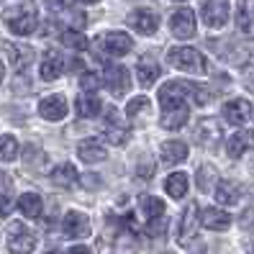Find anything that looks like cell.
I'll use <instances>...</instances> for the list:
<instances>
[{
    "label": "cell",
    "mask_w": 254,
    "mask_h": 254,
    "mask_svg": "<svg viewBox=\"0 0 254 254\" xmlns=\"http://www.w3.org/2000/svg\"><path fill=\"white\" fill-rule=\"evenodd\" d=\"M77 154H80V159L87 162V164H98V162H103V159L108 157L106 144L98 141V139H85V141L77 146Z\"/></svg>",
    "instance_id": "e0dca14e"
},
{
    "label": "cell",
    "mask_w": 254,
    "mask_h": 254,
    "mask_svg": "<svg viewBox=\"0 0 254 254\" xmlns=\"http://www.w3.org/2000/svg\"><path fill=\"white\" fill-rule=\"evenodd\" d=\"M41 80H47V82H52V80H57L59 74L64 72V59H62V54L59 52H54V49H49L47 54H44V62H41Z\"/></svg>",
    "instance_id": "2e32d148"
},
{
    "label": "cell",
    "mask_w": 254,
    "mask_h": 254,
    "mask_svg": "<svg viewBox=\"0 0 254 254\" xmlns=\"http://www.w3.org/2000/svg\"><path fill=\"white\" fill-rule=\"evenodd\" d=\"M67 111H69V106H67L64 95H47L39 103V116L47 118V121H62Z\"/></svg>",
    "instance_id": "8fae6325"
},
{
    "label": "cell",
    "mask_w": 254,
    "mask_h": 254,
    "mask_svg": "<svg viewBox=\"0 0 254 254\" xmlns=\"http://www.w3.org/2000/svg\"><path fill=\"white\" fill-rule=\"evenodd\" d=\"M195 183L203 192H208L211 188L218 185V175H216V167L213 164H200L198 167V175H195Z\"/></svg>",
    "instance_id": "4dcf8cb0"
},
{
    "label": "cell",
    "mask_w": 254,
    "mask_h": 254,
    "mask_svg": "<svg viewBox=\"0 0 254 254\" xmlns=\"http://www.w3.org/2000/svg\"><path fill=\"white\" fill-rule=\"evenodd\" d=\"M170 254H172V252H170Z\"/></svg>",
    "instance_id": "f907efd6"
},
{
    "label": "cell",
    "mask_w": 254,
    "mask_h": 254,
    "mask_svg": "<svg viewBox=\"0 0 254 254\" xmlns=\"http://www.w3.org/2000/svg\"><path fill=\"white\" fill-rule=\"evenodd\" d=\"M200 221H203V226L211 229V231H226L231 226V216L226 211H221V208H203Z\"/></svg>",
    "instance_id": "d6986e66"
},
{
    "label": "cell",
    "mask_w": 254,
    "mask_h": 254,
    "mask_svg": "<svg viewBox=\"0 0 254 254\" xmlns=\"http://www.w3.org/2000/svg\"><path fill=\"white\" fill-rule=\"evenodd\" d=\"M236 28L244 36H254V0H239L236 8Z\"/></svg>",
    "instance_id": "ac0fdd59"
},
{
    "label": "cell",
    "mask_w": 254,
    "mask_h": 254,
    "mask_svg": "<svg viewBox=\"0 0 254 254\" xmlns=\"http://www.w3.org/2000/svg\"><path fill=\"white\" fill-rule=\"evenodd\" d=\"M223 118H226L231 126H244V124L254 121V106L244 98L229 100L226 106H223Z\"/></svg>",
    "instance_id": "5b68a950"
},
{
    "label": "cell",
    "mask_w": 254,
    "mask_h": 254,
    "mask_svg": "<svg viewBox=\"0 0 254 254\" xmlns=\"http://www.w3.org/2000/svg\"><path fill=\"white\" fill-rule=\"evenodd\" d=\"M149 98H133L128 106H126V118H131V121H136V118L141 116H149Z\"/></svg>",
    "instance_id": "d6a6232c"
},
{
    "label": "cell",
    "mask_w": 254,
    "mask_h": 254,
    "mask_svg": "<svg viewBox=\"0 0 254 254\" xmlns=\"http://www.w3.org/2000/svg\"><path fill=\"white\" fill-rule=\"evenodd\" d=\"M59 41H62L64 47H69V49H87V39H85V34L77 31V28H64L62 36H59Z\"/></svg>",
    "instance_id": "1f68e13d"
},
{
    "label": "cell",
    "mask_w": 254,
    "mask_h": 254,
    "mask_svg": "<svg viewBox=\"0 0 254 254\" xmlns=\"http://www.w3.org/2000/svg\"><path fill=\"white\" fill-rule=\"evenodd\" d=\"M10 205H13V203H10L8 195H0V218H5V216L10 213Z\"/></svg>",
    "instance_id": "b9f144b4"
},
{
    "label": "cell",
    "mask_w": 254,
    "mask_h": 254,
    "mask_svg": "<svg viewBox=\"0 0 254 254\" xmlns=\"http://www.w3.org/2000/svg\"><path fill=\"white\" fill-rule=\"evenodd\" d=\"M5 54H8V62L16 69H26L34 59V49L26 47V44H16V41H5Z\"/></svg>",
    "instance_id": "9a60e30c"
},
{
    "label": "cell",
    "mask_w": 254,
    "mask_h": 254,
    "mask_svg": "<svg viewBox=\"0 0 254 254\" xmlns=\"http://www.w3.org/2000/svg\"><path fill=\"white\" fill-rule=\"evenodd\" d=\"M198 216H200L198 205L190 203L188 211L183 213L180 231H177V242H180V244H190V242H192V236H195V231H198Z\"/></svg>",
    "instance_id": "5bb4252c"
},
{
    "label": "cell",
    "mask_w": 254,
    "mask_h": 254,
    "mask_svg": "<svg viewBox=\"0 0 254 254\" xmlns=\"http://www.w3.org/2000/svg\"><path fill=\"white\" fill-rule=\"evenodd\" d=\"M170 28L177 39H192L195 36V13L190 8H180L172 13L170 18Z\"/></svg>",
    "instance_id": "ba28073f"
},
{
    "label": "cell",
    "mask_w": 254,
    "mask_h": 254,
    "mask_svg": "<svg viewBox=\"0 0 254 254\" xmlns=\"http://www.w3.org/2000/svg\"><path fill=\"white\" fill-rule=\"evenodd\" d=\"M203 21L211 28H221L229 21V0H205L203 3Z\"/></svg>",
    "instance_id": "30bf717a"
},
{
    "label": "cell",
    "mask_w": 254,
    "mask_h": 254,
    "mask_svg": "<svg viewBox=\"0 0 254 254\" xmlns=\"http://www.w3.org/2000/svg\"><path fill=\"white\" fill-rule=\"evenodd\" d=\"M5 23H8V28L16 36H28V34H34L36 31V23H39V18H36V10L34 8H23V5H18V8H10V10H5Z\"/></svg>",
    "instance_id": "3957f363"
},
{
    "label": "cell",
    "mask_w": 254,
    "mask_h": 254,
    "mask_svg": "<svg viewBox=\"0 0 254 254\" xmlns=\"http://www.w3.org/2000/svg\"><path fill=\"white\" fill-rule=\"evenodd\" d=\"M159 74H162V69H159V64L154 62L152 57H141V59H139V64H136V77H139V85H144V87L154 85V82L159 80Z\"/></svg>",
    "instance_id": "44dd1931"
},
{
    "label": "cell",
    "mask_w": 254,
    "mask_h": 254,
    "mask_svg": "<svg viewBox=\"0 0 254 254\" xmlns=\"http://www.w3.org/2000/svg\"><path fill=\"white\" fill-rule=\"evenodd\" d=\"M139 208L146 221H154V218H162L164 216V203L154 195H141L139 198Z\"/></svg>",
    "instance_id": "f546056e"
},
{
    "label": "cell",
    "mask_w": 254,
    "mask_h": 254,
    "mask_svg": "<svg viewBox=\"0 0 254 254\" xmlns=\"http://www.w3.org/2000/svg\"><path fill=\"white\" fill-rule=\"evenodd\" d=\"M139 252V244H136V239H133V234L124 231V234H118L116 239V254H136Z\"/></svg>",
    "instance_id": "836d02e7"
},
{
    "label": "cell",
    "mask_w": 254,
    "mask_h": 254,
    "mask_svg": "<svg viewBox=\"0 0 254 254\" xmlns=\"http://www.w3.org/2000/svg\"><path fill=\"white\" fill-rule=\"evenodd\" d=\"M41 208H44V203H41V195H36V192H23L18 198V211L26 218H39Z\"/></svg>",
    "instance_id": "d4e9b609"
},
{
    "label": "cell",
    "mask_w": 254,
    "mask_h": 254,
    "mask_svg": "<svg viewBox=\"0 0 254 254\" xmlns=\"http://www.w3.org/2000/svg\"><path fill=\"white\" fill-rule=\"evenodd\" d=\"M106 116H108V121H106V139L111 144H124L128 139V128L116 121V111L113 108H106Z\"/></svg>",
    "instance_id": "603a6c76"
},
{
    "label": "cell",
    "mask_w": 254,
    "mask_h": 254,
    "mask_svg": "<svg viewBox=\"0 0 254 254\" xmlns=\"http://www.w3.org/2000/svg\"><path fill=\"white\" fill-rule=\"evenodd\" d=\"M249 170L254 172V152H252V157H249Z\"/></svg>",
    "instance_id": "f6af8a7d"
},
{
    "label": "cell",
    "mask_w": 254,
    "mask_h": 254,
    "mask_svg": "<svg viewBox=\"0 0 254 254\" xmlns=\"http://www.w3.org/2000/svg\"><path fill=\"white\" fill-rule=\"evenodd\" d=\"M223 139V128L216 118H203V121L195 126V141L203 146H216Z\"/></svg>",
    "instance_id": "4fadbf2b"
},
{
    "label": "cell",
    "mask_w": 254,
    "mask_h": 254,
    "mask_svg": "<svg viewBox=\"0 0 254 254\" xmlns=\"http://www.w3.org/2000/svg\"><path fill=\"white\" fill-rule=\"evenodd\" d=\"M77 113L82 116V118H93V116H98L100 113V108H103V103H100V98L95 95V93H82L80 98H77Z\"/></svg>",
    "instance_id": "f1b7e54d"
},
{
    "label": "cell",
    "mask_w": 254,
    "mask_h": 254,
    "mask_svg": "<svg viewBox=\"0 0 254 254\" xmlns=\"http://www.w3.org/2000/svg\"><path fill=\"white\" fill-rule=\"evenodd\" d=\"M239 198H242V190H239L236 183L221 180V183L216 185V200H218L221 205H236Z\"/></svg>",
    "instance_id": "484cf974"
},
{
    "label": "cell",
    "mask_w": 254,
    "mask_h": 254,
    "mask_svg": "<svg viewBox=\"0 0 254 254\" xmlns=\"http://www.w3.org/2000/svg\"><path fill=\"white\" fill-rule=\"evenodd\" d=\"M18 157V141L16 136H3L0 139V162H13Z\"/></svg>",
    "instance_id": "e575fe53"
},
{
    "label": "cell",
    "mask_w": 254,
    "mask_h": 254,
    "mask_svg": "<svg viewBox=\"0 0 254 254\" xmlns=\"http://www.w3.org/2000/svg\"><path fill=\"white\" fill-rule=\"evenodd\" d=\"M52 183L59 185V188H72L77 183V170H74V164L64 162V164H59V167H54L52 170Z\"/></svg>",
    "instance_id": "4316f807"
},
{
    "label": "cell",
    "mask_w": 254,
    "mask_h": 254,
    "mask_svg": "<svg viewBox=\"0 0 254 254\" xmlns=\"http://www.w3.org/2000/svg\"><path fill=\"white\" fill-rule=\"evenodd\" d=\"M52 10H67L69 5H72V0H44Z\"/></svg>",
    "instance_id": "ab89813d"
},
{
    "label": "cell",
    "mask_w": 254,
    "mask_h": 254,
    "mask_svg": "<svg viewBox=\"0 0 254 254\" xmlns=\"http://www.w3.org/2000/svg\"><path fill=\"white\" fill-rule=\"evenodd\" d=\"M49 254H64V252H49Z\"/></svg>",
    "instance_id": "c3c4849f"
},
{
    "label": "cell",
    "mask_w": 254,
    "mask_h": 254,
    "mask_svg": "<svg viewBox=\"0 0 254 254\" xmlns=\"http://www.w3.org/2000/svg\"><path fill=\"white\" fill-rule=\"evenodd\" d=\"M249 144H254V131H239V133H234V136L229 139L226 154H229L231 159H239V157L247 152Z\"/></svg>",
    "instance_id": "7402d4cb"
},
{
    "label": "cell",
    "mask_w": 254,
    "mask_h": 254,
    "mask_svg": "<svg viewBox=\"0 0 254 254\" xmlns=\"http://www.w3.org/2000/svg\"><path fill=\"white\" fill-rule=\"evenodd\" d=\"M167 59L175 69H183V72H190V74H205L208 72L205 57L192 47H177L167 54Z\"/></svg>",
    "instance_id": "6da1fadb"
},
{
    "label": "cell",
    "mask_w": 254,
    "mask_h": 254,
    "mask_svg": "<svg viewBox=\"0 0 254 254\" xmlns=\"http://www.w3.org/2000/svg\"><path fill=\"white\" fill-rule=\"evenodd\" d=\"M0 3H3V0H0Z\"/></svg>",
    "instance_id": "681fc988"
},
{
    "label": "cell",
    "mask_w": 254,
    "mask_h": 254,
    "mask_svg": "<svg viewBox=\"0 0 254 254\" xmlns=\"http://www.w3.org/2000/svg\"><path fill=\"white\" fill-rule=\"evenodd\" d=\"M23 157H26V164L31 170H41L44 164L49 162V157L41 152V149H36V146H26V152H23Z\"/></svg>",
    "instance_id": "d590c367"
},
{
    "label": "cell",
    "mask_w": 254,
    "mask_h": 254,
    "mask_svg": "<svg viewBox=\"0 0 254 254\" xmlns=\"http://www.w3.org/2000/svg\"><path fill=\"white\" fill-rule=\"evenodd\" d=\"M8 249L10 254H31L36 249L34 231L23 223H10L8 226Z\"/></svg>",
    "instance_id": "277c9868"
},
{
    "label": "cell",
    "mask_w": 254,
    "mask_h": 254,
    "mask_svg": "<svg viewBox=\"0 0 254 254\" xmlns=\"http://www.w3.org/2000/svg\"><path fill=\"white\" fill-rule=\"evenodd\" d=\"M192 90L195 85L192 82H167L159 87V103H162V111H172V108H180V106H188V98L192 100Z\"/></svg>",
    "instance_id": "7a4b0ae2"
},
{
    "label": "cell",
    "mask_w": 254,
    "mask_h": 254,
    "mask_svg": "<svg viewBox=\"0 0 254 254\" xmlns=\"http://www.w3.org/2000/svg\"><path fill=\"white\" fill-rule=\"evenodd\" d=\"M159 159L164 164H180L188 159V144L183 141H164L159 146Z\"/></svg>",
    "instance_id": "ffe728a7"
},
{
    "label": "cell",
    "mask_w": 254,
    "mask_h": 254,
    "mask_svg": "<svg viewBox=\"0 0 254 254\" xmlns=\"http://www.w3.org/2000/svg\"><path fill=\"white\" fill-rule=\"evenodd\" d=\"M190 118V111L188 106H180V108H172V111H162V128H170V131H177L188 124Z\"/></svg>",
    "instance_id": "cb8c5ba5"
},
{
    "label": "cell",
    "mask_w": 254,
    "mask_h": 254,
    "mask_svg": "<svg viewBox=\"0 0 254 254\" xmlns=\"http://www.w3.org/2000/svg\"><path fill=\"white\" fill-rule=\"evenodd\" d=\"M149 226H146V234L149 236H162L164 234V229H167V221H164V216L162 218H154V221H146Z\"/></svg>",
    "instance_id": "f35d334b"
},
{
    "label": "cell",
    "mask_w": 254,
    "mask_h": 254,
    "mask_svg": "<svg viewBox=\"0 0 254 254\" xmlns=\"http://www.w3.org/2000/svg\"><path fill=\"white\" fill-rule=\"evenodd\" d=\"M128 23L133 31H139L144 36H152L157 28H159V16L154 10H146V8H139V10H133L131 16H128Z\"/></svg>",
    "instance_id": "7c38bea8"
},
{
    "label": "cell",
    "mask_w": 254,
    "mask_h": 254,
    "mask_svg": "<svg viewBox=\"0 0 254 254\" xmlns=\"http://www.w3.org/2000/svg\"><path fill=\"white\" fill-rule=\"evenodd\" d=\"M5 188H10V177L5 172H0V190H5Z\"/></svg>",
    "instance_id": "ee69618b"
},
{
    "label": "cell",
    "mask_w": 254,
    "mask_h": 254,
    "mask_svg": "<svg viewBox=\"0 0 254 254\" xmlns=\"http://www.w3.org/2000/svg\"><path fill=\"white\" fill-rule=\"evenodd\" d=\"M82 3H98V0H82Z\"/></svg>",
    "instance_id": "7dc6e473"
},
{
    "label": "cell",
    "mask_w": 254,
    "mask_h": 254,
    "mask_svg": "<svg viewBox=\"0 0 254 254\" xmlns=\"http://www.w3.org/2000/svg\"><path fill=\"white\" fill-rule=\"evenodd\" d=\"M62 234L69 239H85L90 236V218L80 211H69L62 218Z\"/></svg>",
    "instance_id": "52a82bcc"
},
{
    "label": "cell",
    "mask_w": 254,
    "mask_h": 254,
    "mask_svg": "<svg viewBox=\"0 0 254 254\" xmlns=\"http://www.w3.org/2000/svg\"><path fill=\"white\" fill-rule=\"evenodd\" d=\"M80 87L85 93H95L98 87H100V77L98 74H93V72H85L82 77H80Z\"/></svg>",
    "instance_id": "74e56055"
},
{
    "label": "cell",
    "mask_w": 254,
    "mask_h": 254,
    "mask_svg": "<svg viewBox=\"0 0 254 254\" xmlns=\"http://www.w3.org/2000/svg\"><path fill=\"white\" fill-rule=\"evenodd\" d=\"M3 74H5V67H3V62H0V82H3Z\"/></svg>",
    "instance_id": "bcb514c9"
},
{
    "label": "cell",
    "mask_w": 254,
    "mask_h": 254,
    "mask_svg": "<svg viewBox=\"0 0 254 254\" xmlns=\"http://www.w3.org/2000/svg\"><path fill=\"white\" fill-rule=\"evenodd\" d=\"M154 170H157V167H154V159L149 157V154H146V157H141V159H139V164H136V175L141 177V180H149V177L154 175Z\"/></svg>",
    "instance_id": "8d00e7d4"
},
{
    "label": "cell",
    "mask_w": 254,
    "mask_h": 254,
    "mask_svg": "<svg viewBox=\"0 0 254 254\" xmlns=\"http://www.w3.org/2000/svg\"><path fill=\"white\" fill-rule=\"evenodd\" d=\"M98 41H100V49L106 54H111V57H124V54H128L133 49V39L128 34H124V31H108Z\"/></svg>",
    "instance_id": "8992f818"
},
{
    "label": "cell",
    "mask_w": 254,
    "mask_h": 254,
    "mask_svg": "<svg viewBox=\"0 0 254 254\" xmlns=\"http://www.w3.org/2000/svg\"><path fill=\"white\" fill-rule=\"evenodd\" d=\"M164 190H167V195L175 198V200L185 198V192H188V175L185 172H172L167 180H164Z\"/></svg>",
    "instance_id": "83f0119b"
},
{
    "label": "cell",
    "mask_w": 254,
    "mask_h": 254,
    "mask_svg": "<svg viewBox=\"0 0 254 254\" xmlns=\"http://www.w3.org/2000/svg\"><path fill=\"white\" fill-rule=\"evenodd\" d=\"M67 254H93V249H90V247H82V244H77V247H72Z\"/></svg>",
    "instance_id": "7bdbcfd3"
},
{
    "label": "cell",
    "mask_w": 254,
    "mask_h": 254,
    "mask_svg": "<svg viewBox=\"0 0 254 254\" xmlns=\"http://www.w3.org/2000/svg\"><path fill=\"white\" fill-rule=\"evenodd\" d=\"M106 85H108V90L116 98H124L131 90V74H128V69L121 67V64H111L106 69Z\"/></svg>",
    "instance_id": "9c48e42d"
},
{
    "label": "cell",
    "mask_w": 254,
    "mask_h": 254,
    "mask_svg": "<svg viewBox=\"0 0 254 254\" xmlns=\"http://www.w3.org/2000/svg\"><path fill=\"white\" fill-rule=\"evenodd\" d=\"M244 87L249 93H254V67H247L244 69Z\"/></svg>",
    "instance_id": "60d3db41"
}]
</instances>
